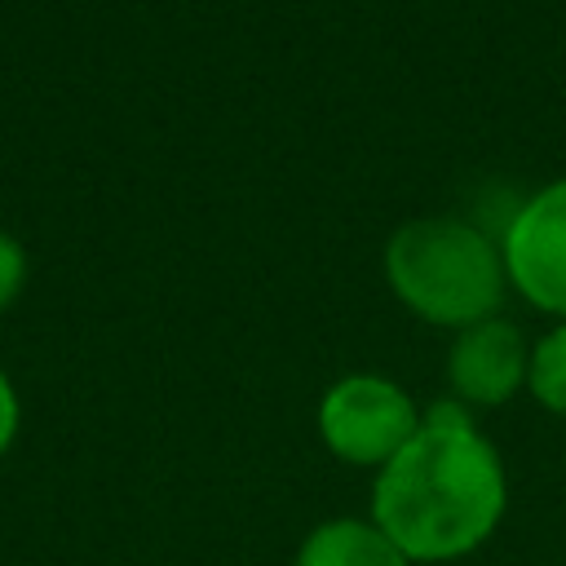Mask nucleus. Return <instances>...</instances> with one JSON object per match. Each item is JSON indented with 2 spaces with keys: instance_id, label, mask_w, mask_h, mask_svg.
Segmentation results:
<instances>
[{
  "instance_id": "nucleus-1",
  "label": "nucleus",
  "mask_w": 566,
  "mask_h": 566,
  "mask_svg": "<svg viewBox=\"0 0 566 566\" xmlns=\"http://www.w3.org/2000/svg\"><path fill=\"white\" fill-rule=\"evenodd\" d=\"M500 517L504 464L473 420H420L416 438L371 486V522L402 548L407 562L464 557L500 526Z\"/></svg>"
},
{
  "instance_id": "nucleus-2",
  "label": "nucleus",
  "mask_w": 566,
  "mask_h": 566,
  "mask_svg": "<svg viewBox=\"0 0 566 566\" xmlns=\"http://www.w3.org/2000/svg\"><path fill=\"white\" fill-rule=\"evenodd\" d=\"M385 274L394 292L442 327L491 318L504 296L500 248L460 217H416L385 243Z\"/></svg>"
},
{
  "instance_id": "nucleus-3",
  "label": "nucleus",
  "mask_w": 566,
  "mask_h": 566,
  "mask_svg": "<svg viewBox=\"0 0 566 566\" xmlns=\"http://www.w3.org/2000/svg\"><path fill=\"white\" fill-rule=\"evenodd\" d=\"M420 429L416 402L385 376H345L318 402V433L345 464H389Z\"/></svg>"
},
{
  "instance_id": "nucleus-4",
  "label": "nucleus",
  "mask_w": 566,
  "mask_h": 566,
  "mask_svg": "<svg viewBox=\"0 0 566 566\" xmlns=\"http://www.w3.org/2000/svg\"><path fill=\"white\" fill-rule=\"evenodd\" d=\"M504 270L526 301L566 314V177L535 190L509 217Z\"/></svg>"
},
{
  "instance_id": "nucleus-5",
  "label": "nucleus",
  "mask_w": 566,
  "mask_h": 566,
  "mask_svg": "<svg viewBox=\"0 0 566 566\" xmlns=\"http://www.w3.org/2000/svg\"><path fill=\"white\" fill-rule=\"evenodd\" d=\"M531 367V349L522 340V332L504 318H478L469 327H460V336L447 349V380L455 389V398L464 402H509Z\"/></svg>"
},
{
  "instance_id": "nucleus-6",
  "label": "nucleus",
  "mask_w": 566,
  "mask_h": 566,
  "mask_svg": "<svg viewBox=\"0 0 566 566\" xmlns=\"http://www.w3.org/2000/svg\"><path fill=\"white\" fill-rule=\"evenodd\" d=\"M296 566H411V562L376 522L336 517L305 535V544L296 548Z\"/></svg>"
},
{
  "instance_id": "nucleus-7",
  "label": "nucleus",
  "mask_w": 566,
  "mask_h": 566,
  "mask_svg": "<svg viewBox=\"0 0 566 566\" xmlns=\"http://www.w3.org/2000/svg\"><path fill=\"white\" fill-rule=\"evenodd\" d=\"M526 380H531V394H535L548 411L566 416V323L553 327V332L531 349Z\"/></svg>"
},
{
  "instance_id": "nucleus-8",
  "label": "nucleus",
  "mask_w": 566,
  "mask_h": 566,
  "mask_svg": "<svg viewBox=\"0 0 566 566\" xmlns=\"http://www.w3.org/2000/svg\"><path fill=\"white\" fill-rule=\"evenodd\" d=\"M22 274H27L22 248H18L9 234H0V305H9V301L18 296V287H22Z\"/></svg>"
},
{
  "instance_id": "nucleus-9",
  "label": "nucleus",
  "mask_w": 566,
  "mask_h": 566,
  "mask_svg": "<svg viewBox=\"0 0 566 566\" xmlns=\"http://www.w3.org/2000/svg\"><path fill=\"white\" fill-rule=\"evenodd\" d=\"M13 433H18V394H13V385H9V376L0 371V455L9 451V442H13Z\"/></svg>"
}]
</instances>
